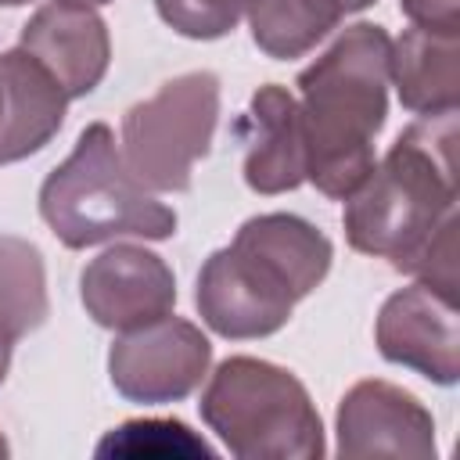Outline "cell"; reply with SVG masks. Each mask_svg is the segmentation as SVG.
Returning a JSON list of instances; mask_svg holds the SVG:
<instances>
[{
  "label": "cell",
  "instance_id": "277c9868",
  "mask_svg": "<svg viewBox=\"0 0 460 460\" xmlns=\"http://www.w3.org/2000/svg\"><path fill=\"white\" fill-rule=\"evenodd\" d=\"M40 216L72 252L115 237L165 241L176 234V212L129 172L104 122H90L72 155L50 169L40 187Z\"/></svg>",
  "mask_w": 460,
  "mask_h": 460
},
{
  "label": "cell",
  "instance_id": "44dd1931",
  "mask_svg": "<svg viewBox=\"0 0 460 460\" xmlns=\"http://www.w3.org/2000/svg\"><path fill=\"white\" fill-rule=\"evenodd\" d=\"M341 4H345V11H349V14H356V11H363V7H370L374 0H341Z\"/></svg>",
  "mask_w": 460,
  "mask_h": 460
},
{
  "label": "cell",
  "instance_id": "7402d4cb",
  "mask_svg": "<svg viewBox=\"0 0 460 460\" xmlns=\"http://www.w3.org/2000/svg\"><path fill=\"white\" fill-rule=\"evenodd\" d=\"M22 4H32V0H0V7H22Z\"/></svg>",
  "mask_w": 460,
  "mask_h": 460
},
{
  "label": "cell",
  "instance_id": "5bb4252c",
  "mask_svg": "<svg viewBox=\"0 0 460 460\" xmlns=\"http://www.w3.org/2000/svg\"><path fill=\"white\" fill-rule=\"evenodd\" d=\"M392 83L399 104L420 119L460 108V36L406 29L392 40Z\"/></svg>",
  "mask_w": 460,
  "mask_h": 460
},
{
  "label": "cell",
  "instance_id": "9c48e42d",
  "mask_svg": "<svg viewBox=\"0 0 460 460\" xmlns=\"http://www.w3.org/2000/svg\"><path fill=\"white\" fill-rule=\"evenodd\" d=\"M79 298L97 327L122 334L172 313L176 277L162 255L140 244H115L83 266Z\"/></svg>",
  "mask_w": 460,
  "mask_h": 460
},
{
  "label": "cell",
  "instance_id": "8fae6325",
  "mask_svg": "<svg viewBox=\"0 0 460 460\" xmlns=\"http://www.w3.org/2000/svg\"><path fill=\"white\" fill-rule=\"evenodd\" d=\"M18 47L54 75L68 101L93 93L111 61L108 25L83 0H47L22 25Z\"/></svg>",
  "mask_w": 460,
  "mask_h": 460
},
{
  "label": "cell",
  "instance_id": "8992f818",
  "mask_svg": "<svg viewBox=\"0 0 460 460\" xmlns=\"http://www.w3.org/2000/svg\"><path fill=\"white\" fill-rule=\"evenodd\" d=\"M219 122V75L208 68L172 75L155 97L122 115V162L162 194L190 187L194 162L208 155Z\"/></svg>",
  "mask_w": 460,
  "mask_h": 460
},
{
  "label": "cell",
  "instance_id": "3957f363",
  "mask_svg": "<svg viewBox=\"0 0 460 460\" xmlns=\"http://www.w3.org/2000/svg\"><path fill=\"white\" fill-rule=\"evenodd\" d=\"M456 111L417 119L367 180L345 198V241L392 270L410 273L435 230L456 212Z\"/></svg>",
  "mask_w": 460,
  "mask_h": 460
},
{
  "label": "cell",
  "instance_id": "30bf717a",
  "mask_svg": "<svg viewBox=\"0 0 460 460\" xmlns=\"http://www.w3.org/2000/svg\"><path fill=\"white\" fill-rule=\"evenodd\" d=\"M338 456H417L428 460L435 446L431 410L392 381H356L334 417Z\"/></svg>",
  "mask_w": 460,
  "mask_h": 460
},
{
  "label": "cell",
  "instance_id": "7c38bea8",
  "mask_svg": "<svg viewBox=\"0 0 460 460\" xmlns=\"http://www.w3.org/2000/svg\"><path fill=\"white\" fill-rule=\"evenodd\" d=\"M244 183L255 194H284L305 183V126L291 90L266 83L252 93L241 119Z\"/></svg>",
  "mask_w": 460,
  "mask_h": 460
},
{
  "label": "cell",
  "instance_id": "5b68a950",
  "mask_svg": "<svg viewBox=\"0 0 460 460\" xmlns=\"http://www.w3.org/2000/svg\"><path fill=\"white\" fill-rule=\"evenodd\" d=\"M198 410L237 460H316L327 449L305 385L270 359H223L208 374Z\"/></svg>",
  "mask_w": 460,
  "mask_h": 460
},
{
  "label": "cell",
  "instance_id": "4fadbf2b",
  "mask_svg": "<svg viewBox=\"0 0 460 460\" xmlns=\"http://www.w3.org/2000/svg\"><path fill=\"white\" fill-rule=\"evenodd\" d=\"M68 97L22 47L0 54V165L43 151L65 126Z\"/></svg>",
  "mask_w": 460,
  "mask_h": 460
},
{
  "label": "cell",
  "instance_id": "d6986e66",
  "mask_svg": "<svg viewBox=\"0 0 460 460\" xmlns=\"http://www.w3.org/2000/svg\"><path fill=\"white\" fill-rule=\"evenodd\" d=\"M399 11L413 29L460 36V0H399Z\"/></svg>",
  "mask_w": 460,
  "mask_h": 460
},
{
  "label": "cell",
  "instance_id": "2e32d148",
  "mask_svg": "<svg viewBox=\"0 0 460 460\" xmlns=\"http://www.w3.org/2000/svg\"><path fill=\"white\" fill-rule=\"evenodd\" d=\"M0 313L14 320L22 334L36 331L47 313V270L32 241L0 234Z\"/></svg>",
  "mask_w": 460,
  "mask_h": 460
},
{
  "label": "cell",
  "instance_id": "6da1fadb",
  "mask_svg": "<svg viewBox=\"0 0 460 460\" xmlns=\"http://www.w3.org/2000/svg\"><path fill=\"white\" fill-rule=\"evenodd\" d=\"M334 248L320 226L295 212H262L237 226L226 248H216L198 273V313L219 338L252 341L277 334L295 302L313 295Z\"/></svg>",
  "mask_w": 460,
  "mask_h": 460
},
{
  "label": "cell",
  "instance_id": "e0dca14e",
  "mask_svg": "<svg viewBox=\"0 0 460 460\" xmlns=\"http://www.w3.org/2000/svg\"><path fill=\"white\" fill-rule=\"evenodd\" d=\"M97 456H205L212 460L216 449L198 438L183 420H126L111 428L97 442Z\"/></svg>",
  "mask_w": 460,
  "mask_h": 460
},
{
  "label": "cell",
  "instance_id": "ffe728a7",
  "mask_svg": "<svg viewBox=\"0 0 460 460\" xmlns=\"http://www.w3.org/2000/svg\"><path fill=\"white\" fill-rule=\"evenodd\" d=\"M22 338V331L14 327V320L7 313H0V385L11 370V352H14V341Z\"/></svg>",
  "mask_w": 460,
  "mask_h": 460
},
{
  "label": "cell",
  "instance_id": "9a60e30c",
  "mask_svg": "<svg viewBox=\"0 0 460 460\" xmlns=\"http://www.w3.org/2000/svg\"><path fill=\"white\" fill-rule=\"evenodd\" d=\"M341 0H252L248 25L255 47L273 61H295L309 54L345 18Z\"/></svg>",
  "mask_w": 460,
  "mask_h": 460
},
{
  "label": "cell",
  "instance_id": "7a4b0ae2",
  "mask_svg": "<svg viewBox=\"0 0 460 460\" xmlns=\"http://www.w3.org/2000/svg\"><path fill=\"white\" fill-rule=\"evenodd\" d=\"M392 36L374 22L349 25L298 72L305 126V180L345 201L374 169V137L388 115Z\"/></svg>",
  "mask_w": 460,
  "mask_h": 460
},
{
  "label": "cell",
  "instance_id": "ac0fdd59",
  "mask_svg": "<svg viewBox=\"0 0 460 460\" xmlns=\"http://www.w3.org/2000/svg\"><path fill=\"white\" fill-rule=\"evenodd\" d=\"M252 0H155L158 18L187 40H219L237 29Z\"/></svg>",
  "mask_w": 460,
  "mask_h": 460
},
{
  "label": "cell",
  "instance_id": "ba28073f",
  "mask_svg": "<svg viewBox=\"0 0 460 460\" xmlns=\"http://www.w3.org/2000/svg\"><path fill=\"white\" fill-rule=\"evenodd\" d=\"M374 341L388 363L410 367L435 385H456L460 377L456 298L424 280L385 298L374 323Z\"/></svg>",
  "mask_w": 460,
  "mask_h": 460
},
{
  "label": "cell",
  "instance_id": "cb8c5ba5",
  "mask_svg": "<svg viewBox=\"0 0 460 460\" xmlns=\"http://www.w3.org/2000/svg\"><path fill=\"white\" fill-rule=\"evenodd\" d=\"M83 4H90V7H101V4H111V0H83Z\"/></svg>",
  "mask_w": 460,
  "mask_h": 460
},
{
  "label": "cell",
  "instance_id": "52a82bcc",
  "mask_svg": "<svg viewBox=\"0 0 460 460\" xmlns=\"http://www.w3.org/2000/svg\"><path fill=\"white\" fill-rule=\"evenodd\" d=\"M212 345L190 320L162 316L122 331L108 349V377L129 402L162 406L187 399L208 374Z\"/></svg>",
  "mask_w": 460,
  "mask_h": 460
},
{
  "label": "cell",
  "instance_id": "603a6c76",
  "mask_svg": "<svg viewBox=\"0 0 460 460\" xmlns=\"http://www.w3.org/2000/svg\"><path fill=\"white\" fill-rule=\"evenodd\" d=\"M7 453H11V449H7V442H4V435H0V460H4Z\"/></svg>",
  "mask_w": 460,
  "mask_h": 460
}]
</instances>
